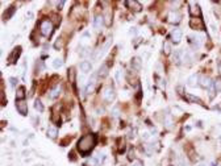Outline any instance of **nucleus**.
<instances>
[{
    "label": "nucleus",
    "mask_w": 221,
    "mask_h": 166,
    "mask_svg": "<svg viewBox=\"0 0 221 166\" xmlns=\"http://www.w3.org/2000/svg\"><path fill=\"white\" fill-rule=\"evenodd\" d=\"M95 144H96V136L92 133H90V134L83 136L78 141V149L82 154H86L87 152H90L93 146H95Z\"/></svg>",
    "instance_id": "nucleus-1"
},
{
    "label": "nucleus",
    "mask_w": 221,
    "mask_h": 166,
    "mask_svg": "<svg viewBox=\"0 0 221 166\" xmlns=\"http://www.w3.org/2000/svg\"><path fill=\"white\" fill-rule=\"evenodd\" d=\"M53 29H54V27H53V22L50 20H44V21H41V24H39L41 34L45 36V37H49V36L53 33Z\"/></svg>",
    "instance_id": "nucleus-2"
},
{
    "label": "nucleus",
    "mask_w": 221,
    "mask_h": 166,
    "mask_svg": "<svg viewBox=\"0 0 221 166\" xmlns=\"http://www.w3.org/2000/svg\"><path fill=\"white\" fill-rule=\"evenodd\" d=\"M103 98L107 100V102H112V100H115V98H116L115 90H113L112 87H105L104 91H103Z\"/></svg>",
    "instance_id": "nucleus-3"
},
{
    "label": "nucleus",
    "mask_w": 221,
    "mask_h": 166,
    "mask_svg": "<svg viewBox=\"0 0 221 166\" xmlns=\"http://www.w3.org/2000/svg\"><path fill=\"white\" fill-rule=\"evenodd\" d=\"M16 108H17L19 114L22 115V116H27L28 115V104L24 100H17L16 102Z\"/></svg>",
    "instance_id": "nucleus-4"
},
{
    "label": "nucleus",
    "mask_w": 221,
    "mask_h": 166,
    "mask_svg": "<svg viewBox=\"0 0 221 166\" xmlns=\"http://www.w3.org/2000/svg\"><path fill=\"white\" fill-rule=\"evenodd\" d=\"M189 27H191L192 29L202 30V29H204V22H203L202 19L195 17V19H191V21H189Z\"/></svg>",
    "instance_id": "nucleus-5"
},
{
    "label": "nucleus",
    "mask_w": 221,
    "mask_h": 166,
    "mask_svg": "<svg viewBox=\"0 0 221 166\" xmlns=\"http://www.w3.org/2000/svg\"><path fill=\"white\" fill-rule=\"evenodd\" d=\"M203 36H200V34H191L189 36V40H191L192 42V45H194V47L195 49H199L200 46H202V44H203Z\"/></svg>",
    "instance_id": "nucleus-6"
},
{
    "label": "nucleus",
    "mask_w": 221,
    "mask_h": 166,
    "mask_svg": "<svg viewBox=\"0 0 221 166\" xmlns=\"http://www.w3.org/2000/svg\"><path fill=\"white\" fill-rule=\"evenodd\" d=\"M189 13L194 17H200L202 16V9L196 3H189Z\"/></svg>",
    "instance_id": "nucleus-7"
},
{
    "label": "nucleus",
    "mask_w": 221,
    "mask_h": 166,
    "mask_svg": "<svg viewBox=\"0 0 221 166\" xmlns=\"http://www.w3.org/2000/svg\"><path fill=\"white\" fill-rule=\"evenodd\" d=\"M182 36H183L182 29H179V28L174 29L171 32V40H172V42H174V44H179L180 40H182Z\"/></svg>",
    "instance_id": "nucleus-8"
},
{
    "label": "nucleus",
    "mask_w": 221,
    "mask_h": 166,
    "mask_svg": "<svg viewBox=\"0 0 221 166\" xmlns=\"http://www.w3.org/2000/svg\"><path fill=\"white\" fill-rule=\"evenodd\" d=\"M125 4L128 5L130 9L134 11V12H140V11L142 9V5L138 1H136V0H128V1H125Z\"/></svg>",
    "instance_id": "nucleus-9"
},
{
    "label": "nucleus",
    "mask_w": 221,
    "mask_h": 166,
    "mask_svg": "<svg viewBox=\"0 0 221 166\" xmlns=\"http://www.w3.org/2000/svg\"><path fill=\"white\" fill-rule=\"evenodd\" d=\"M180 19H182V16L178 12H170L169 16H167V20H169V22H171V24H178L180 21Z\"/></svg>",
    "instance_id": "nucleus-10"
},
{
    "label": "nucleus",
    "mask_w": 221,
    "mask_h": 166,
    "mask_svg": "<svg viewBox=\"0 0 221 166\" xmlns=\"http://www.w3.org/2000/svg\"><path fill=\"white\" fill-rule=\"evenodd\" d=\"M197 82H199V75H197V74H192L191 77L187 79V84H188L189 87L197 86Z\"/></svg>",
    "instance_id": "nucleus-11"
},
{
    "label": "nucleus",
    "mask_w": 221,
    "mask_h": 166,
    "mask_svg": "<svg viewBox=\"0 0 221 166\" xmlns=\"http://www.w3.org/2000/svg\"><path fill=\"white\" fill-rule=\"evenodd\" d=\"M15 12H16V7H15V5H11V7L4 12V15H3L4 20H9V19L13 16V13H15Z\"/></svg>",
    "instance_id": "nucleus-12"
},
{
    "label": "nucleus",
    "mask_w": 221,
    "mask_h": 166,
    "mask_svg": "<svg viewBox=\"0 0 221 166\" xmlns=\"http://www.w3.org/2000/svg\"><path fill=\"white\" fill-rule=\"evenodd\" d=\"M59 94H61V84H57L54 88H53L52 91H50L49 98H50V99H55V98H58V96H59Z\"/></svg>",
    "instance_id": "nucleus-13"
},
{
    "label": "nucleus",
    "mask_w": 221,
    "mask_h": 166,
    "mask_svg": "<svg viewBox=\"0 0 221 166\" xmlns=\"http://www.w3.org/2000/svg\"><path fill=\"white\" fill-rule=\"evenodd\" d=\"M20 54H21V47L17 46V47H16V49L12 52V54L9 55V58H8V60H9L11 62H15V61L20 57Z\"/></svg>",
    "instance_id": "nucleus-14"
},
{
    "label": "nucleus",
    "mask_w": 221,
    "mask_h": 166,
    "mask_svg": "<svg viewBox=\"0 0 221 166\" xmlns=\"http://www.w3.org/2000/svg\"><path fill=\"white\" fill-rule=\"evenodd\" d=\"M103 22H104V19H103V16H100V15H98L95 17V20H93V27H95V29L96 30H99L101 27H103Z\"/></svg>",
    "instance_id": "nucleus-15"
},
{
    "label": "nucleus",
    "mask_w": 221,
    "mask_h": 166,
    "mask_svg": "<svg viewBox=\"0 0 221 166\" xmlns=\"http://www.w3.org/2000/svg\"><path fill=\"white\" fill-rule=\"evenodd\" d=\"M200 86L204 87V88H209V87L212 86V82H211V79H209V77L203 75V77L200 78Z\"/></svg>",
    "instance_id": "nucleus-16"
},
{
    "label": "nucleus",
    "mask_w": 221,
    "mask_h": 166,
    "mask_svg": "<svg viewBox=\"0 0 221 166\" xmlns=\"http://www.w3.org/2000/svg\"><path fill=\"white\" fill-rule=\"evenodd\" d=\"M186 99L188 100L189 103H197V104H203L202 99L197 96H195V95H191V94H186Z\"/></svg>",
    "instance_id": "nucleus-17"
},
{
    "label": "nucleus",
    "mask_w": 221,
    "mask_h": 166,
    "mask_svg": "<svg viewBox=\"0 0 221 166\" xmlns=\"http://www.w3.org/2000/svg\"><path fill=\"white\" fill-rule=\"evenodd\" d=\"M46 133H47V137H50V139H55V137L58 136V129H57L55 126H49Z\"/></svg>",
    "instance_id": "nucleus-18"
},
{
    "label": "nucleus",
    "mask_w": 221,
    "mask_h": 166,
    "mask_svg": "<svg viewBox=\"0 0 221 166\" xmlns=\"http://www.w3.org/2000/svg\"><path fill=\"white\" fill-rule=\"evenodd\" d=\"M25 98V87L20 86L17 90H16V99L17 100H22Z\"/></svg>",
    "instance_id": "nucleus-19"
},
{
    "label": "nucleus",
    "mask_w": 221,
    "mask_h": 166,
    "mask_svg": "<svg viewBox=\"0 0 221 166\" xmlns=\"http://www.w3.org/2000/svg\"><path fill=\"white\" fill-rule=\"evenodd\" d=\"M183 54L182 50H175L174 52V61L175 63H180V61H183Z\"/></svg>",
    "instance_id": "nucleus-20"
},
{
    "label": "nucleus",
    "mask_w": 221,
    "mask_h": 166,
    "mask_svg": "<svg viewBox=\"0 0 221 166\" xmlns=\"http://www.w3.org/2000/svg\"><path fill=\"white\" fill-rule=\"evenodd\" d=\"M107 75H108V66H107V65H103L98 71V77L104 78V77H107Z\"/></svg>",
    "instance_id": "nucleus-21"
},
{
    "label": "nucleus",
    "mask_w": 221,
    "mask_h": 166,
    "mask_svg": "<svg viewBox=\"0 0 221 166\" xmlns=\"http://www.w3.org/2000/svg\"><path fill=\"white\" fill-rule=\"evenodd\" d=\"M80 70L83 73H90L91 71V63H90L88 61H83V62L80 63Z\"/></svg>",
    "instance_id": "nucleus-22"
},
{
    "label": "nucleus",
    "mask_w": 221,
    "mask_h": 166,
    "mask_svg": "<svg viewBox=\"0 0 221 166\" xmlns=\"http://www.w3.org/2000/svg\"><path fill=\"white\" fill-rule=\"evenodd\" d=\"M130 65H132V67L134 70H140L141 69V60H140V58H137V57L133 58L132 62H130Z\"/></svg>",
    "instance_id": "nucleus-23"
},
{
    "label": "nucleus",
    "mask_w": 221,
    "mask_h": 166,
    "mask_svg": "<svg viewBox=\"0 0 221 166\" xmlns=\"http://www.w3.org/2000/svg\"><path fill=\"white\" fill-rule=\"evenodd\" d=\"M213 88H215V92H220L221 91V78H217L216 80H213Z\"/></svg>",
    "instance_id": "nucleus-24"
},
{
    "label": "nucleus",
    "mask_w": 221,
    "mask_h": 166,
    "mask_svg": "<svg viewBox=\"0 0 221 166\" xmlns=\"http://www.w3.org/2000/svg\"><path fill=\"white\" fill-rule=\"evenodd\" d=\"M171 50H172L171 44H170L169 41H166L165 44H163V53H165L166 55H169V54H171Z\"/></svg>",
    "instance_id": "nucleus-25"
},
{
    "label": "nucleus",
    "mask_w": 221,
    "mask_h": 166,
    "mask_svg": "<svg viewBox=\"0 0 221 166\" xmlns=\"http://www.w3.org/2000/svg\"><path fill=\"white\" fill-rule=\"evenodd\" d=\"M95 82H93V80H91V82H90L88 84H87L86 86V90H84V92H86V94H91V92H93V90H95Z\"/></svg>",
    "instance_id": "nucleus-26"
},
{
    "label": "nucleus",
    "mask_w": 221,
    "mask_h": 166,
    "mask_svg": "<svg viewBox=\"0 0 221 166\" xmlns=\"http://www.w3.org/2000/svg\"><path fill=\"white\" fill-rule=\"evenodd\" d=\"M98 165H99V162L96 161L95 157H91V158H88L86 161V166H98Z\"/></svg>",
    "instance_id": "nucleus-27"
},
{
    "label": "nucleus",
    "mask_w": 221,
    "mask_h": 166,
    "mask_svg": "<svg viewBox=\"0 0 221 166\" xmlns=\"http://www.w3.org/2000/svg\"><path fill=\"white\" fill-rule=\"evenodd\" d=\"M34 109H36V111H38V112H42V111H44V106H42L41 100L37 99L36 102H34Z\"/></svg>",
    "instance_id": "nucleus-28"
},
{
    "label": "nucleus",
    "mask_w": 221,
    "mask_h": 166,
    "mask_svg": "<svg viewBox=\"0 0 221 166\" xmlns=\"http://www.w3.org/2000/svg\"><path fill=\"white\" fill-rule=\"evenodd\" d=\"M183 61H186V62H191V61H192V53L191 52H186V53H184V54H183Z\"/></svg>",
    "instance_id": "nucleus-29"
},
{
    "label": "nucleus",
    "mask_w": 221,
    "mask_h": 166,
    "mask_svg": "<svg viewBox=\"0 0 221 166\" xmlns=\"http://www.w3.org/2000/svg\"><path fill=\"white\" fill-rule=\"evenodd\" d=\"M163 124H165V126L167 129H170L172 126V120H171V117L170 116H166L165 117V121H163Z\"/></svg>",
    "instance_id": "nucleus-30"
},
{
    "label": "nucleus",
    "mask_w": 221,
    "mask_h": 166,
    "mask_svg": "<svg viewBox=\"0 0 221 166\" xmlns=\"http://www.w3.org/2000/svg\"><path fill=\"white\" fill-rule=\"evenodd\" d=\"M69 77H70V82L72 83V86H75V71H74V69L69 70Z\"/></svg>",
    "instance_id": "nucleus-31"
},
{
    "label": "nucleus",
    "mask_w": 221,
    "mask_h": 166,
    "mask_svg": "<svg viewBox=\"0 0 221 166\" xmlns=\"http://www.w3.org/2000/svg\"><path fill=\"white\" fill-rule=\"evenodd\" d=\"M62 65H63V61L59 60V58L53 61V67H54V69H59V67H62Z\"/></svg>",
    "instance_id": "nucleus-32"
},
{
    "label": "nucleus",
    "mask_w": 221,
    "mask_h": 166,
    "mask_svg": "<svg viewBox=\"0 0 221 166\" xmlns=\"http://www.w3.org/2000/svg\"><path fill=\"white\" fill-rule=\"evenodd\" d=\"M95 158H96V161H98V162H100V164H103V162H104V160H105V156H104V154L98 153V154H96V157H95Z\"/></svg>",
    "instance_id": "nucleus-33"
},
{
    "label": "nucleus",
    "mask_w": 221,
    "mask_h": 166,
    "mask_svg": "<svg viewBox=\"0 0 221 166\" xmlns=\"http://www.w3.org/2000/svg\"><path fill=\"white\" fill-rule=\"evenodd\" d=\"M177 165L178 166H188V164H187V161L184 158H178L177 160Z\"/></svg>",
    "instance_id": "nucleus-34"
},
{
    "label": "nucleus",
    "mask_w": 221,
    "mask_h": 166,
    "mask_svg": "<svg viewBox=\"0 0 221 166\" xmlns=\"http://www.w3.org/2000/svg\"><path fill=\"white\" fill-rule=\"evenodd\" d=\"M9 82H11V86L15 87L17 84V78H9Z\"/></svg>",
    "instance_id": "nucleus-35"
},
{
    "label": "nucleus",
    "mask_w": 221,
    "mask_h": 166,
    "mask_svg": "<svg viewBox=\"0 0 221 166\" xmlns=\"http://www.w3.org/2000/svg\"><path fill=\"white\" fill-rule=\"evenodd\" d=\"M121 77H123V74H121V70H118V71L116 73V78H117V80H120Z\"/></svg>",
    "instance_id": "nucleus-36"
},
{
    "label": "nucleus",
    "mask_w": 221,
    "mask_h": 166,
    "mask_svg": "<svg viewBox=\"0 0 221 166\" xmlns=\"http://www.w3.org/2000/svg\"><path fill=\"white\" fill-rule=\"evenodd\" d=\"M61 46H62V42H61V41H57L55 44H54V47H55V49H59Z\"/></svg>",
    "instance_id": "nucleus-37"
},
{
    "label": "nucleus",
    "mask_w": 221,
    "mask_h": 166,
    "mask_svg": "<svg viewBox=\"0 0 221 166\" xmlns=\"http://www.w3.org/2000/svg\"><path fill=\"white\" fill-rule=\"evenodd\" d=\"M65 5V1H59L58 4H57V7H58V9H62V7Z\"/></svg>",
    "instance_id": "nucleus-38"
},
{
    "label": "nucleus",
    "mask_w": 221,
    "mask_h": 166,
    "mask_svg": "<svg viewBox=\"0 0 221 166\" xmlns=\"http://www.w3.org/2000/svg\"><path fill=\"white\" fill-rule=\"evenodd\" d=\"M142 139H144V140L149 139V133H147V132H144V133H142Z\"/></svg>",
    "instance_id": "nucleus-39"
},
{
    "label": "nucleus",
    "mask_w": 221,
    "mask_h": 166,
    "mask_svg": "<svg viewBox=\"0 0 221 166\" xmlns=\"http://www.w3.org/2000/svg\"><path fill=\"white\" fill-rule=\"evenodd\" d=\"M196 166H208V165H207L205 162H200V164H197Z\"/></svg>",
    "instance_id": "nucleus-40"
},
{
    "label": "nucleus",
    "mask_w": 221,
    "mask_h": 166,
    "mask_svg": "<svg viewBox=\"0 0 221 166\" xmlns=\"http://www.w3.org/2000/svg\"><path fill=\"white\" fill-rule=\"evenodd\" d=\"M133 166H142V165H141V162H134V165H133Z\"/></svg>",
    "instance_id": "nucleus-41"
},
{
    "label": "nucleus",
    "mask_w": 221,
    "mask_h": 166,
    "mask_svg": "<svg viewBox=\"0 0 221 166\" xmlns=\"http://www.w3.org/2000/svg\"><path fill=\"white\" fill-rule=\"evenodd\" d=\"M219 71L221 73V61H220V62H219Z\"/></svg>",
    "instance_id": "nucleus-42"
}]
</instances>
